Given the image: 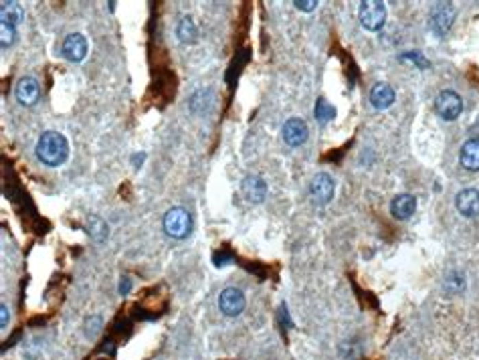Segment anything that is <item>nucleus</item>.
<instances>
[{
    "instance_id": "obj_1",
    "label": "nucleus",
    "mask_w": 479,
    "mask_h": 360,
    "mask_svg": "<svg viewBox=\"0 0 479 360\" xmlns=\"http://www.w3.org/2000/svg\"><path fill=\"white\" fill-rule=\"evenodd\" d=\"M69 156V142L59 132H45L37 142V158L45 166H61Z\"/></svg>"
},
{
    "instance_id": "obj_2",
    "label": "nucleus",
    "mask_w": 479,
    "mask_h": 360,
    "mask_svg": "<svg viewBox=\"0 0 479 360\" xmlns=\"http://www.w3.org/2000/svg\"><path fill=\"white\" fill-rule=\"evenodd\" d=\"M164 231L172 239H186L192 231V216L183 207H172L164 215Z\"/></svg>"
},
{
    "instance_id": "obj_3",
    "label": "nucleus",
    "mask_w": 479,
    "mask_h": 360,
    "mask_svg": "<svg viewBox=\"0 0 479 360\" xmlns=\"http://www.w3.org/2000/svg\"><path fill=\"white\" fill-rule=\"evenodd\" d=\"M358 16H360V25L366 31H372V33L380 31L386 21V6L380 0H364L360 4Z\"/></svg>"
},
{
    "instance_id": "obj_4",
    "label": "nucleus",
    "mask_w": 479,
    "mask_h": 360,
    "mask_svg": "<svg viewBox=\"0 0 479 360\" xmlns=\"http://www.w3.org/2000/svg\"><path fill=\"white\" fill-rule=\"evenodd\" d=\"M435 111L441 115L443 120L453 122V120H457V117L461 115V111H463V102H461V98H459L455 91L447 89V91H441V93L437 95V100H435Z\"/></svg>"
},
{
    "instance_id": "obj_5",
    "label": "nucleus",
    "mask_w": 479,
    "mask_h": 360,
    "mask_svg": "<svg viewBox=\"0 0 479 360\" xmlns=\"http://www.w3.org/2000/svg\"><path fill=\"white\" fill-rule=\"evenodd\" d=\"M245 304H247V300H245L243 291L237 288L222 289L221 295H219V308H221L222 314L229 316V318L239 316L245 310Z\"/></svg>"
},
{
    "instance_id": "obj_6",
    "label": "nucleus",
    "mask_w": 479,
    "mask_h": 360,
    "mask_svg": "<svg viewBox=\"0 0 479 360\" xmlns=\"http://www.w3.org/2000/svg\"><path fill=\"white\" fill-rule=\"evenodd\" d=\"M334 190H336V184H334V179L326 172H320L316 179L312 180V186H309V194H312V201L320 207L328 205L334 199Z\"/></svg>"
},
{
    "instance_id": "obj_7",
    "label": "nucleus",
    "mask_w": 479,
    "mask_h": 360,
    "mask_svg": "<svg viewBox=\"0 0 479 360\" xmlns=\"http://www.w3.org/2000/svg\"><path fill=\"white\" fill-rule=\"evenodd\" d=\"M14 93H16V100H19L21 106L31 108V106L37 104L38 98H40V85H38V81L35 77L27 75V77H21V79H19L16 91H14Z\"/></svg>"
},
{
    "instance_id": "obj_8",
    "label": "nucleus",
    "mask_w": 479,
    "mask_h": 360,
    "mask_svg": "<svg viewBox=\"0 0 479 360\" xmlns=\"http://www.w3.org/2000/svg\"><path fill=\"white\" fill-rule=\"evenodd\" d=\"M61 53L67 61L71 63H79L87 57V38L81 33H73L63 41Z\"/></svg>"
},
{
    "instance_id": "obj_9",
    "label": "nucleus",
    "mask_w": 479,
    "mask_h": 360,
    "mask_svg": "<svg viewBox=\"0 0 479 360\" xmlns=\"http://www.w3.org/2000/svg\"><path fill=\"white\" fill-rule=\"evenodd\" d=\"M453 19H455V10L451 4H445V2H437L433 12H431V27L437 35H445L451 25H453Z\"/></svg>"
},
{
    "instance_id": "obj_10",
    "label": "nucleus",
    "mask_w": 479,
    "mask_h": 360,
    "mask_svg": "<svg viewBox=\"0 0 479 360\" xmlns=\"http://www.w3.org/2000/svg\"><path fill=\"white\" fill-rule=\"evenodd\" d=\"M457 211L467 218H474L479 215V190L476 188H465L457 194L455 199Z\"/></svg>"
},
{
    "instance_id": "obj_11",
    "label": "nucleus",
    "mask_w": 479,
    "mask_h": 360,
    "mask_svg": "<svg viewBox=\"0 0 479 360\" xmlns=\"http://www.w3.org/2000/svg\"><path fill=\"white\" fill-rule=\"evenodd\" d=\"M307 134H309L307 124H305L303 120H299V117H292V120H288V122H285V126H283V140H285L290 146H294V148L295 146L305 144Z\"/></svg>"
},
{
    "instance_id": "obj_12",
    "label": "nucleus",
    "mask_w": 479,
    "mask_h": 360,
    "mask_svg": "<svg viewBox=\"0 0 479 360\" xmlns=\"http://www.w3.org/2000/svg\"><path fill=\"white\" fill-rule=\"evenodd\" d=\"M241 190H243V194H245V199L249 203H261L267 196V182L257 175H249V177L243 179Z\"/></svg>"
},
{
    "instance_id": "obj_13",
    "label": "nucleus",
    "mask_w": 479,
    "mask_h": 360,
    "mask_svg": "<svg viewBox=\"0 0 479 360\" xmlns=\"http://www.w3.org/2000/svg\"><path fill=\"white\" fill-rule=\"evenodd\" d=\"M459 162L465 170L478 172L479 170V138H471L461 146L459 152Z\"/></svg>"
},
{
    "instance_id": "obj_14",
    "label": "nucleus",
    "mask_w": 479,
    "mask_h": 360,
    "mask_svg": "<svg viewBox=\"0 0 479 360\" xmlns=\"http://www.w3.org/2000/svg\"><path fill=\"white\" fill-rule=\"evenodd\" d=\"M370 104L374 109H388L395 104V89L386 83H376L370 91Z\"/></svg>"
},
{
    "instance_id": "obj_15",
    "label": "nucleus",
    "mask_w": 479,
    "mask_h": 360,
    "mask_svg": "<svg viewBox=\"0 0 479 360\" xmlns=\"http://www.w3.org/2000/svg\"><path fill=\"white\" fill-rule=\"evenodd\" d=\"M417 211V199L412 194H399L390 203V213L399 221H406Z\"/></svg>"
},
{
    "instance_id": "obj_16",
    "label": "nucleus",
    "mask_w": 479,
    "mask_h": 360,
    "mask_svg": "<svg viewBox=\"0 0 479 360\" xmlns=\"http://www.w3.org/2000/svg\"><path fill=\"white\" fill-rule=\"evenodd\" d=\"M0 19H2V23L16 27V25L23 23L25 10H23V6H21L19 2H8V0H4V2L0 4Z\"/></svg>"
},
{
    "instance_id": "obj_17",
    "label": "nucleus",
    "mask_w": 479,
    "mask_h": 360,
    "mask_svg": "<svg viewBox=\"0 0 479 360\" xmlns=\"http://www.w3.org/2000/svg\"><path fill=\"white\" fill-rule=\"evenodd\" d=\"M108 225H106V221L104 218H100V216H89L87 218V233L95 239V241H104L106 237H108Z\"/></svg>"
},
{
    "instance_id": "obj_18",
    "label": "nucleus",
    "mask_w": 479,
    "mask_h": 360,
    "mask_svg": "<svg viewBox=\"0 0 479 360\" xmlns=\"http://www.w3.org/2000/svg\"><path fill=\"white\" fill-rule=\"evenodd\" d=\"M176 35H178V38H180L183 43H192V41L196 38L198 31H196V25H194V21H192L190 16H185V19L178 23Z\"/></svg>"
},
{
    "instance_id": "obj_19",
    "label": "nucleus",
    "mask_w": 479,
    "mask_h": 360,
    "mask_svg": "<svg viewBox=\"0 0 479 360\" xmlns=\"http://www.w3.org/2000/svg\"><path fill=\"white\" fill-rule=\"evenodd\" d=\"M334 117H336V108H334L328 100L320 98L318 104H316V120L324 126V124H328Z\"/></svg>"
},
{
    "instance_id": "obj_20",
    "label": "nucleus",
    "mask_w": 479,
    "mask_h": 360,
    "mask_svg": "<svg viewBox=\"0 0 479 360\" xmlns=\"http://www.w3.org/2000/svg\"><path fill=\"white\" fill-rule=\"evenodd\" d=\"M16 41V27L12 25H6V23H0V43H2V49H10Z\"/></svg>"
},
{
    "instance_id": "obj_21",
    "label": "nucleus",
    "mask_w": 479,
    "mask_h": 360,
    "mask_svg": "<svg viewBox=\"0 0 479 360\" xmlns=\"http://www.w3.org/2000/svg\"><path fill=\"white\" fill-rule=\"evenodd\" d=\"M445 288H447V291H451V293H459L461 289L465 288V280L461 278V275H451L449 280H447V284H445Z\"/></svg>"
},
{
    "instance_id": "obj_22",
    "label": "nucleus",
    "mask_w": 479,
    "mask_h": 360,
    "mask_svg": "<svg viewBox=\"0 0 479 360\" xmlns=\"http://www.w3.org/2000/svg\"><path fill=\"white\" fill-rule=\"evenodd\" d=\"M87 330H85V334H87V338H95L97 334H100V330H102V318L100 316H93L91 320H87Z\"/></svg>"
},
{
    "instance_id": "obj_23",
    "label": "nucleus",
    "mask_w": 479,
    "mask_h": 360,
    "mask_svg": "<svg viewBox=\"0 0 479 360\" xmlns=\"http://www.w3.org/2000/svg\"><path fill=\"white\" fill-rule=\"evenodd\" d=\"M294 4H295V8L305 10V12H312V10L318 6V2H316V0H295Z\"/></svg>"
},
{
    "instance_id": "obj_24",
    "label": "nucleus",
    "mask_w": 479,
    "mask_h": 360,
    "mask_svg": "<svg viewBox=\"0 0 479 360\" xmlns=\"http://www.w3.org/2000/svg\"><path fill=\"white\" fill-rule=\"evenodd\" d=\"M0 312H2V314H0V326L6 328V326H8V306L2 304V306H0Z\"/></svg>"
},
{
    "instance_id": "obj_25",
    "label": "nucleus",
    "mask_w": 479,
    "mask_h": 360,
    "mask_svg": "<svg viewBox=\"0 0 479 360\" xmlns=\"http://www.w3.org/2000/svg\"><path fill=\"white\" fill-rule=\"evenodd\" d=\"M130 288H132V282H130V280L121 282V286H119V293H124V295H126V293L130 291Z\"/></svg>"
}]
</instances>
